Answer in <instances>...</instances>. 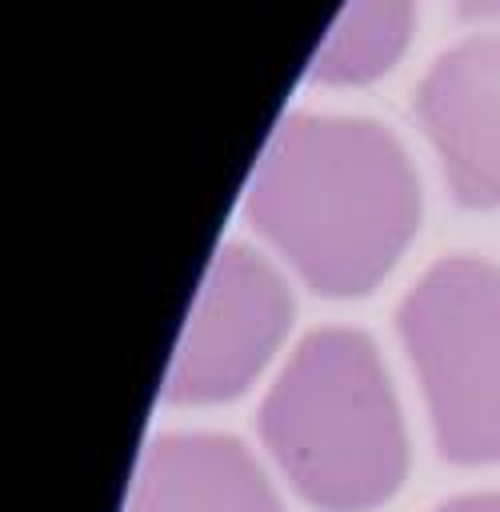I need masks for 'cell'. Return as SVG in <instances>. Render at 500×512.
<instances>
[{
  "label": "cell",
  "mask_w": 500,
  "mask_h": 512,
  "mask_svg": "<svg viewBox=\"0 0 500 512\" xmlns=\"http://www.w3.org/2000/svg\"><path fill=\"white\" fill-rule=\"evenodd\" d=\"M412 36V0H348L308 64L316 84H368L384 76Z\"/></svg>",
  "instance_id": "7"
},
{
  "label": "cell",
  "mask_w": 500,
  "mask_h": 512,
  "mask_svg": "<svg viewBox=\"0 0 500 512\" xmlns=\"http://www.w3.org/2000/svg\"><path fill=\"white\" fill-rule=\"evenodd\" d=\"M128 512H284L268 476L232 436L172 432L148 444Z\"/></svg>",
  "instance_id": "6"
},
{
  "label": "cell",
  "mask_w": 500,
  "mask_h": 512,
  "mask_svg": "<svg viewBox=\"0 0 500 512\" xmlns=\"http://www.w3.org/2000/svg\"><path fill=\"white\" fill-rule=\"evenodd\" d=\"M396 332L444 460H500V268L480 256L436 260L400 300Z\"/></svg>",
  "instance_id": "3"
},
{
  "label": "cell",
  "mask_w": 500,
  "mask_h": 512,
  "mask_svg": "<svg viewBox=\"0 0 500 512\" xmlns=\"http://www.w3.org/2000/svg\"><path fill=\"white\" fill-rule=\"evenodd\" d=\"M256 424L288 484L324 512H368L408 472L400 408L360 328L308 332L268 388Z\"/></svg>",
  "instance_id": "2"
},
{
  "label": "cell",
  "mask_w": 500,
  "mask_h": 512,
  "mask_svg": "<svg viewBox=\"0 0 500 512\" xmlns=\"http://www.w3.org/2000/svg\"><path fill=\"white\" fill-rule=\"evenodd\" d=\"M464 20H500V0H456Z\"/></svg>",
  "instance_id": "9"
},
{
  "label": "cell",
  "mask_w": 500,
  "mask_h": 512,
  "mask_svg": "<svg viewBox=\"0 0 500 512\" xmlns=\"http://www.w3.org/2000/svg\"><path fill=\"white\" fill-rule=\"evenodd\" d=\"M416 120L432 140L460 208L500 204V36H468L440 52L416 88Z\"/></svg>",
  "instance_id": "5"
},
{
  "label": "cell",
  "mask_w": 500,
  "mask_h": 512,
  "mask_svg": "<svg viewBox=\"0 0 500 512\" xmlns=\"http://www.w3.org/2000/svg\"><path fill=\"white\" fill-rule=\"evenodd\" d=\"M432 512H500V492H480V496H456Z\"/></svg>",
  "instance_id": "8"
},
{
  "label": "cell",
  "mask_w": 500,
  "mask_h": 512,
  "mask_svg": "<svg viewBox=\"0 0 500 512\" xmlns=\"http://www.w3.org/2000/svg\"><path fill=\"white\" fill-rule=\"evenodd\" d=\"M244 212L304 284L324 296H364L408 248L420 188L388 128L296 112L268 136Z\"/></svg>",
  "instance_id": "1"
},
{
  "label": "cell",
  "mask_w": 500,
  "mask_h": 512,
  "mask_svg": "<svg viewBox=\"0 0 500 512\" xmlns=\"http://www.w3.org/2000/svg\"><path fill=\"white\" fill-rule=\"evenodd\" d=\"M292 324V296L276 268L244 244H224L184 320L168 364V404H220L240 396L280 348Z\"/></svg>",
  "instance_id": "4"
}]
</instances>
